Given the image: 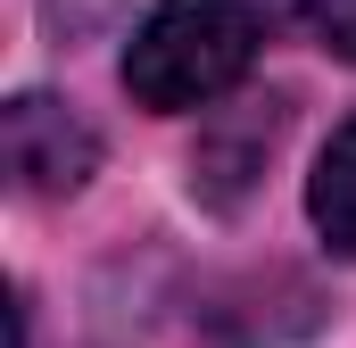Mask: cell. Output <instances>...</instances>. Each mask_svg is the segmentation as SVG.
<instances>
[{
	"instance_id": "7a4b0ae2",
	"label": "cell",
	"mask_w": 356,
	"mask_h": 348,
	"mask_svg": "<svg viewBox=\"0 0 356 348\" xmlns=\"http://www.w3.org/2000/svg\"><path fill=\"white\" fill-rule=\"evenodd\" d=\"M0 158H8V182H17L25 199H67V191H83V174L99 166V141H91V125L67 100L25 91V100H8V116H0Z\"/></svg>"
},
{
	"instance_id": "3957f363",
	"label": "cell",
	"mask_w": 356,
	"mask_h": 348,
	"mask_svg": "<svg viewBox=\"0 0 356 348\" xmlns=\"http://www.w3.org/2000/svg\"><path fill=\"white\" fill-rule=\"evenodd\" d=\"M307 216H315V232L356 258V125H340L332 141H323V158H315V182H307Z\"/></svg>"
},
{
	"instance_id": "6da1fadb",
	"label": "cell",
	"mask_w": 356,
	"mask_h": 348,
	"mask_svg": "<svg viewBox=\"0 0 356 348\" xmlns=\"http://www.w3.org/2000/svg\"><path fill=\"white\" fill-rule=\"evenodd\" d=\"M257 42H266L257 0H158L124 50V91L158 116L207 108L249 75Z\"/></svg>"
},
{
	"instance_id": "277c9868",
	"label": "cell",
	"mask_w": 356,
	"mask_h": 348,
	"mask_svg": "<svg viewBox=\"0 0 356 348\" xmlns=\"http://www.w3.org/2000/svg\"><path fill=\"white\" fill-rule=\"evenodd\" d=\"M307 25L332 58H356V0H307Z\"/></svg>"
}]
</instances>
